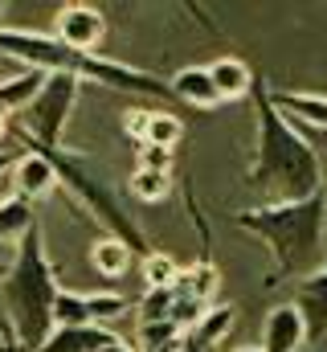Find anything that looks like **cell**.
<instances>
[{"mask_svg": "<svg viewBox=\"0 0 327 352\" xmlns=\"http://www.w3.org/2000/svg\"><path fill=\"white\" fill-rule=\"evenodd\" d=\"M45 156L54 160L58 180H62V184H66V188H70V192L82 201V205H86V209H90V213H94V217L106 226V234H111V238L127 242V246H131L135 254H144V258L152 254V250H148V242H144V230H139V226L127 217V209L119 205V197L111 192V184L94 173V168H90L82 156L66 152V148H54V152H45Z\"/></svg>", "mask_w": 327, "mask_h": 352, "instance_id": "cell-5", "label": "cell"}, {"mask_svg": "<svg viewBox=\"0 0 327 352\" xmlns=\"http://www.w3.org/2000/svg\"><path fill=\"white\" fill-rule=\"evenodd\" d=\"M307 324V344L311 349H324L327 344V263L319 270H311L307 278H299L295 287V299H291Z\"/></svg>", "mask_w": 327, "mask_h": 352, "instance_id": "cell-8", "label": "cell"}, {"mask_svg": "<svg viewBox=\"0 0 327 352\" xmlns=\"http://www.w3.org/2000/svg\"><path fill=\"white\" fill-rule=\"evenodd\" d=\"M234 352H262V349H234Z\"/></svg>", "mask_w": 327, "mask_h": 352, "instance_id": "cell-32", "label": "cell"}, {"mask_svg": "<svg viewBox=\"0 0 327 352\" xmlns=\"http://www.w3.org/2000/svg\"><path fill=\"white\" fill-rule=\"evenodd\" d=\"M238 226L245 234L262 238L274 254V274L266 287H274V278H282V274L307 278L311 270L324 266L327 188L307 201H291V205H249L238 213Z\"/></svg>", "mask_w": 327, "mask_h": 352, "instance_id": "cell-4", "label": "cell"}, {"mask_svg": "<svg viewBox=\"0 0 327 352\" xmlns=\"http://www.w3.org/2000/svg\"><path fill=\"white\" fill-rule=\"evenodd\" d=\"M8 123H12V115H0V140L8 135Z\"/></svg>", "mask_w": 327, "mask_h": 352, "instance_id": "cell-30", "label": "cell"}, {"mask_svg": "<svg viewBox=\"0 0 327 352\" xmlns=\"http://www.w3.org/2000/svg\"><path fill=\"white\" fill-rule=\"evenodd\" d=\"M54 37L66 45V50H78V54H94L106 37V16L94 8V4H66L58 12V25H54Z\"/></svg>", "mask_w": 327, "mask_h": 352, "instance_id": "cell-7", "label": "cell"}, {"mask_svg": "<svg viewBox=\"0 0 327 352\" xmlns=\"http://www.w3.org/2000/svg\"><path fill=\"white\" fill-rule=\"evenodd\" d=\"M253 107H258V152L245 173V184L258 192L262 205H291L324 192V164L319 152L278 115L270 102V87H253Z\"/></svg>", "mask_w": 327, "mask_h": 352, "instance_id": "cell-1", "label": "cell"}, {"mask_svg": "<svg viewBox=\"0 0 327 352\" xmlns=\"http://www.w3.org/2000/svg\"><path fill=\"white\" fill-rule=\"evenodd\" d=\"M180 140H184V123H180L172 111H152V123H148V140H144V144L172 152Z\"/></svg>", "mask_w": 327, "mask_h": 352, "instance_id": "cell-20", "label": "cell"}, {"mask_svg": "<svg viewBox=\"0 0 327 352\" xmlns=\"http://www.w3.org/2000/svg\"><path fill=\"white\" fill-rule=\"evenodd\" d=\"M131 254H135V250H131L127 242L102 234V238L90 246V266H94L102 278H123V274L131 270Z\"/></svg>", "mask_w": 327, "mask_h": 352, "instance_id": "cell-16", "label": "cell"}, {"mask_svg": "<svg viewBox=\"0 0 327 352\" xmlns=\"http://www.w3.org/2000/svg\"><path fill=\"white\" fill-rule=\"evenodd\" d=\"M172 307H176V287H152V291H144V299H139V324L172 320Z\"/></svg>", "mask_w": 327, "mask_h": 352, "instance_id": "cell-21", "label": "cell"}, {"mask_svg": "<svg viewBox=\"0 0 327 352\" xmlns=\"http://www.w3.org/2000/svg\"><path fill=\"white\" fill-rule=\"evenodd\" d=\"M139 168H148V173H168L172 176V152H164V148H139Z\"/></svg>", "mask_w": 327, "mask_h": 352, "instance_id": "cell-27", "label": "cell"}, {"mask_svg": "<svg viewBox=\"0 0 327 352\" xmlns=\"http://www.w3.org/2000/svg\"><path fill=\"white\" fill-rule=\"evenodd\" d=\"M148 123H152V111H144V107H131V111L123 115V131H127L131 140H139V148H144V140H148Z\"/></svg>", "mask_w": 327, "mask_h": 352, "instance_id": "cell-26", "label": "cell"}, {"mask_svg": "<svg viewBox=\"0 0 327 352\" xmlns=\"http://www.w3.org/2000/svg\"><path fill=\"white\" fill-rule=\"evenodd\" d=\"M0 21H4V4H0ZM0 29H4V25H0Z\"/></svg>", "mask_w": 327, "mask_h": 352, "instance_id": "cell-34", "label": "cell"}, {"mask_svg": "<svg viewBox=\"0 0 327 352\" xmlns=\"http://www.w3.org/2000/svg\"><path fill=\"white\" fill-rule=\"evenodd\" d=\"M12 188H16V197L21 201H29V205H37V201H45L62 180H58V168H54V160L45 156V152H37V148H29L21 160H16V168H12Z\"/></svg>", "mask_w": 327, "mask_h": 352, "instance_id": "cell-9", "label": "cell"}, {"mask_svg": "<svg viewBox=\"0 0 327 352\" xmlns=\"http://www.w3.org/2000/svg\"><path fill=\"white\" fill-rule=\"evenodd\" d=\"M86 307H90V320L94 324H106V320H119L131 311V299L127 295H115V291H94L86 295Z\"/></svg>", "mask_w": 327, "mask_h": 352, "instance_id": "cell-24", "label": "cell"}, {"mask_svg": "<svg viewBox=\"0 0 327 352\" xmlns=\"http://www.w3.org/2000/svg\"><path fill=\"white\" fill-rule=\"evenodd\" d=\"M62 295L58 270L45 254L41 221L16 242L12 266L0 274V307L8 320V344L16 352H37L54 336V303Z\"/></svg>", "mask_w": 327, "mask_h": 352, "instance_id": "cell-2", "label": "cell"}, {"mask_svg": "<svg viewBox=\"0 0 327 352\" xmlns=\"http://www.w3.org/2000/svg\"><path fill=\"white\" fill-rule=\"evenodd\" d=\"M209 78H213V87L221 94V102H238L245 94H253V70L245 66L242 58H234V54H225V58H217L213 66H209Z\"/></svg>", "mask_w": 327, "mask_h": 352, "instance_id": "cell-14", "label": "cell"}, {"mask_svg": "<svg viewBox=\"0 0 327 352\" xmlns=\"http://www.w3.org/2000/svg\"><path fill=\"white\" fill-rule=\"evenodd\" d=\"M0 352H16V349H12V344H4V349H0Z\"/></svg>", "mask_w": 327, "mask_h": 352, "instance_id": "cell-33", "label": "cell"}, {"mask_svg": "<svg viewBox=\"0 0 327 352\" xmlns=\"http://www.w3.org/2000/svg\"><path fill=\"white\" fill-rule=\"evenodd\" d=\"M270 102L278 107V115L286 123H311L327 131V94H311V90H270Z\"/></svg>", "mask_w": 327, "mask_h": 352, "instance_id": "cell-11", "label": "cell"}, {"mask_svg": "<svg viewBox=\"0 0 327 352\" xmlns=\"http://www.w3.org/2000/svg\"><path fill=\"white\" fill-rule=\"evenodd\" d=\"M168 82H172V98L184 102V107H196V111L221 107V94L213 87V78H209V66H184V70L172 74Z\"/></svg>", "mask_w": 327, "mask_h": 352, "instance_id": "cell-12", "label": "cell"}, {"mask_svg": "<svg viewBox=\"0 0 327 352\" xmlns=\"http://www.w3.org/2000/svg\"><path fill=\"white\" fill-rule=\"evenodd\" d=\"M33 221H37V217H33V205L21 201L16 192H12L8 201H0V242H12V246H16V242L33 230Z\"/></svg>", "mask_w": 327, "mask_h": 352, "instance_id": "cell-18", "label": "cell"}, {"mask_svg": "<svg viewBox=\"0 0 327 352\" xmlns=\"http://www.w3.org/2000/svg\"><path fill=\"white\" fill-rule=\"evenodd\" d=\"M82 82L70 74H45L41 90L33 94V102L21 111V119L8 123V135L29 152H54L62 148V135H66V123L74 115V102H78Z\"/></svg>", "mask_w": 327, "mask_h": 352, "instance_id": "cell-6", "label": "cell"}, {"mask_svg": "<svg viewBox=\"0 0 327 352\" xmlns=\"http://www.w3.org/2000/svg\"><path fill=\"white\" fill-rule=\"evenodd\" d=\"M0 58L21 62L25 70L37 74H70L78 82H98L106 90H131V94H152V98H172V82H164L148 70L98 58V54H78L66 50L54 33H29V29H0Z\"/></svg>", "mask_w": 327, "mask_h": 352, "instance_id": "cell-3", "label": "cell"}, {"mask_svg": "<svg viewBox=\"0 0 327 352\" xmlns=\"http://www.w3.org/2000/svg\"><path fill=\"white\" fill-rule=\"evenodd\" d=\"M139 270H144L148 291H152V287H176V278H180V263H176L172 254H164V250H152Z\"/></svg>", "mask_w": 327, "mask_h": 352, "instance_id": "cell-22", "label": "cell"}, {"mask_svg": "<svg viewBox=\"0 0 327 352\" xmlns=\"http://www.w3.org/2000/svg\"><path fill=\"white\" fill-rule=\"evenodd\" d=\"M184 352H217V349H196V344H188V340H184Z\"/></svg>", "mask_w": 327, "mask_h": 352, "instance_id": "cell-31", "label": "cell"}, {"mask_svg": "<svg viewBox=\"0 0 327 352\" xmlns=\"http://www.w3.org/2000/svg\"><path fill=\"white\" fill-rule=\"evenodd\" d=\"M21 156H25V152H12V148H0V176H4V173H12Z\"/></svg>", "mask_w": 327, "mask_h": 352, "instance_id": "cell-28", "label": "cell"}, {"mask_svg": "<svg viewBox=\"0 0 327 352\" xmlns=\"http://www.w3.org/2000/svg\"><path fill=\"white\" fill-rule=\"evenodd\" d=\"M238 324V307L234 303H213L192 328H188V344H196V349H221V340L229 336V328Z\"/></svg>", "mask_w": 327, "mask_h": 352, "instance_id": "cell-15", "label": "cell"}, {"mask_svg": "<svg viewBox=\"0 0 327 352\" xmlns=\"http://www.w3.org/2000/svg\"><path fill=\"white\" fill-rule=\"evenodd\" d=\"M86 324H94L90 320V307H86V295L62 287V295L54 303V328H86Z\"/></svg>", "mask_w": 327, "mask_h": 352, "instance_id": "cell-19", "label": "cell"}, {"mask_svg": "<svg viewBox=\"0 0 327 352\" xmlns=\"http://www.w3.org/2000/svg\"><path fill=\"white\" fill-rule=\"evenodd\" d=\"M307 344V324L299 316L295 303H278L270 307L266 324H262V352H303Z\"/></svg>", "mask_w": 327, "mask_h": 352, "instance_id": "cell-10", "label": "cell"}, {"mask_svg": "<svg viewBox=\"0 0 327 352\" xmlns=\"http://www.w3.org/2000/svg\"><path fill=\"white\" fill-rule=\"evenodd\" d=\"M119 336L102 324H86V328H54V336L37 352H102L106 344H115Z\"/></svg>", "mask_w": 327, "mask_h": 352, "instance_id": "cell-13", "label": "cell"}, {"mask_svg": "<svg viewBox=\"0 0 327 352\" xmlns=\"http://www.w3.org/2000/svg\"><path fill=\"white\" fill-rule=\"evenodd\" d=\"M303 352H327V349H303Z\"/></svg>", "mask_w": 327, "mask_h": 352, "instance_id": "cell-35", "label": "cell"}, {"mask_svg": "<svg viewBox=\"0 0 327 352\" xmlns=\"http://www.w3.org/2000/svg\"><path fill=\"white\" fill-rule=\"evenodd\" d=\"M102 352H135V349H131L127 340H115V344H106V349H102Z\"/></svg>", "mask_w": 327, "mask_h": 352, "instance_id": "cell-29", "label": "cell"}, {"mask_svg": "<svg viewBox=\"0 0 327 352\" xmlns=\"http://www.w3.org/2000/svg\"><path fill=\"white\" fill-rule=\"evenodd\" d=\"M45 82V74H37V70H21V74H12V78H4L0 82V115H21L29 102H33V94L41 90Z\"/></svg>", "mask_w": 327, "mask_h": 352, "instance_id": "cell-17", "label": "cell"}, {"mask_svg": "<svg viewBox=\"0 0 327 352\" xmlns=\"http://www.w3.org/2000/svg\"><path fill=\"white\" fill-rule=\"evenodd\" d=\"M168 188H172V176L168 173H148V168H135L131 173V192L139 201H164Z\"/></svg>", "mask_w": 327, "mask_h": 352, "instance_id": "cell-25", "label": "cell"}, {"mask_svg": "<svg viewBox=\"0 0 327 352\" xmlns=\"http://www.w3.org/2000/svg\"><path fill=\"white\" fill-rule=\"evenodd\" d=\"M139 344L148 352L172 349V344H184V328L176 320H160V324H139Z\"/></svg>", "mask_w": 327, "mask_h": 352, "instance_id": "cell-23", "label": "cell"}]
</instances>
